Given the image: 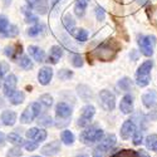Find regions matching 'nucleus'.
<instances>
[{"instance_id": "obj_44", "label": "nucleus", "mask_w": 157, "mask_h": 157, "mask_svg": "<svg viewBox=\"0 0 157 157\" xmlns=\"http://www.w3.org/2000/svg\"><path fill=\"white\" fill-rule=\"evenodd\" d=\"M21 156V150H20V147H14V148H11V150H9V152H8V155H6V157H20Z\"/></svg>"}, {"instance_id": "obj_43", "label": "nucleus", "mask_w": 157, "mask_h": 157, "mask_svg": "<svg viewBox=\"0 0 157 157\" xmlns=\"http://www.w3.org/2000/svg\"><path fill=\"white\" fill-rule=\"evenodd\" d=\"M38 146H39V143L38 142H34V141H28V142H25L24 143V147H25V150L27 151H35L36 148H38Z\"/></svg>"}, {"instance_id": "obj_31", "label": "nucleus", "mask_w": 157, "mask_h": 157, "mask_svg": "<svg viewBox=\"0 0 157 157\" xmlns=\"http://www.w3.org/2000/svg\"><path fill=\"white\" fill-rule=\"evenodd\" d=\"M19 67L24 71H29L33 68V62L30 60V58L28 56H21L19 59Z\"/></svg>"}, {"instance_id": "obj_19", "label": "nucleus", "mask_w": 157, "mask_h": 157, "mask_svg": "<svg viewBox=\"0 0 157 157\" xmlns=\"http://www.w3.org/2000/svg\"><path fill=\"white\" fill-rule=\"evenodd\" d=\"M156 101H157V93L153 89L148 90V92H146L142 96V103L146 108H152L156 104Z\"/></svg>"}, {"instance_id": "obj_23", "label": "nucleus", "mask_w": 157, "mask_h": 157, "mask_svg": "<svg viewBox=\"0 0 157 157\" xmlns=\"http://www.w3.org/2000/svg\"><path fill=\"white\" fill-rule=\"evenodd\" d=\"M77 93L83 101H89V98H92V90L89 89V87L84 86V84H79L77 87Z\"/></svg>"}, {"instance_id": "obj_53", "label": "nucleus", "mask_w": 157, "mask_h": 157, "mask_svg": "<svg viewBox=\"0 0 157 157\" xmlns=\"http://www.w3.org/2000/svg\"><path fill=\"white\" fill-rule=\"evenodd\" d=\"M4 106V101H3V98H0V107H3Z\"/></svg>"}, {"instance_id": "obj_11", "label": "nucleus", "mask_w": 157, "mask_h": 157, "mask_svg": "<svg viewBox=\"0 0 157 157\" xmlns=\"http://www.w3.org/2000/svg\"><path fill=\"white\" fill-rule=\"evenodd\" d=\"M25 136H27V138L30 140V141L40 143V142L45 141V138H47L48 135H47V131L40 129V128H38V127H33V128H29L27 132H25Z\"/></svg>"}, {"instance_id": "obj_28", "label": "nucleus", "mask_w": 157, "mask_h": 157, "mask_svg": "<svg viewBox=\"0 0 157 157\" xmlns=\"http://www.w3.org/2000/svg\"><path fill=\"white\" fill-rule=\"evenodd\" d=\"M8 141H9L10 143H13L14 146H17V147H20V146L24 145L23 137H21L18 132H11V133H9V135H8Z\"/></svg>"}, {"instance_id": "obj_22", "label": "nucleus", "mask_w": 157, "mask_h": 157, "mask_svg": "<svg viewBox=\"0 0 157 157\" xmlns=\"http://www.w3.org/2000/svg\"><path fill=\"white\" fill-rule=\"evenodd\" d=\"M152 67H153V60H145L138 67L136 75H151Z\"/></svg>"}, {"instance_id": "obj_50", "label": "nucleus", "mask_w": 157, "mask_h": 157, "mask_svg": "<svg viewBox=\"0 0 157 157\" xmlns=\"http://www.w3.org/2000/svg\"><path fill=\"white\" fill-rule=\"evenodd\" d=\"M153 14H155V15H153L155 20L157 21V6H155V8H153Z\"/></svg>"}, {"instance_id": "obj_40", "label": "nucleus", "mask_w": 157, "mask_h": 157, "mask_svg": "<svg viewBox=\"0 0 157 157\" xmlns=\"http://www.w3.org/2000/svg\"><path fill=\"white\" fill-rule=\"evenodd\" d=\"M151 81V75H136V84L138 87H146Z\"/></svg>"}, {"instance_id": "obj_9", "label": "nucleus", "mask_w": 157, "mask_h": 157, "mask_svg": "<svg viewBox=\"0 0 157 157\" xmlns=\"http://www.w3.org/2000/svg\"><path fill=\"white\" fill-rule=\"evenodd\" d=\"M17 84H18V78L14 73H10L5 77L4 84H3V92L5 97H10L13 93L17 90Z\"/></svg>"}, {"instance_id": "obj_10", "label": "nucleus", "mask_w": 157, "mask_h": 157, "mask_svg": "<svg viewBox=\"0 0 157 157\" xmlns=\"http://www.w3.org/2000/svg\"><path fill=\"white\" fill-rule=\"evenodd\" d=\"M4 54L10 59V60H18L23 56V45L20 43H15L5 47Z\"/></svg>"}, {"instance_id": "obj_47", "label": "nucleus", "mask_w": 157, "mask_h": 157, "mask_svg": "<svg viewBox=\"0 0 157 157\" xmlns=\"http://www.w3.org/2000/svg\"><path fill=\"white\" fill-rule=\"evenodd\" d=\"M129 57H131V59L132 60H137L138 59V52L137 50H131V53H129Z\"/></svg>"}, {"instance_id": "obj_46", "label": "nucleus", "mask_w": 157, "mask_h": 157, "mask_svg": "<svg viewBox=\"0 0 157 157\" xmlns=\"http://www.w3.org/2000/svg\"><path fill=\"white\" fill-rule=\"evenodd\" d=\"M8 71H9V65L5 62H0V81L4 78V75Z\"/></svg>"}, {"instance_id": "obj_51", "label": "nucleus", "mask_w": 157, "mask_h": 157, "mask_svg": "<svg viewBox=\"0 0 157 157\" xmlns=\"http://www.w3.org/2000/svg\"><path fill=\"white\" fill-rule=\"evenodd\" d=\"M75 157H89V156H88L87 153H78Z\"/></svg>"}, {"instance_id": "obj_20", "label": "nucleus", "mask_w": 157, "mask_h": 157, "mask_svg": "<svg viewBox=\"0 0 157 157\" xmlns=\"http://www.w3.org/2000/svg\"><path fill=\"white\" fill-rule=\"evenodd\" d=\"M17 113L14 111H10V109H5L2 112V122L3 124L10 127V126H14L17 122Z\"/></svg>"}, {"instance_id": "obj_49", "label": "nucleus", "mask_w": 157, "mask_h": 157, "mask_svg": "<svg viewBox=\"0 0 157 157\" xmlns=\"http://www.w3.org/2000/svg\"><path fill=\"white\" fill-rule=\"evenodd\" d=\"M4 140H5V136L3 132H0V145H3L4 143Z\"/></svg>"}, {"instance_id": "obj_39", "label": "nucleus", "mask_w": 157, "mask_h": 157, "mask_svg": "<svg viewBox=\"0 0 157 157\" xmlns=\"http://www.w3.org/2000/svg\"><path fill=\"white\" fill-rule=\"evenodd\" d=\"M9 20L5 15H0V35L4 36L6 33V29L9 28Z\"/></svg>"}, {"instance_id": "obj_7", "label": "nucleus", "mask_w": 157, "mask_h": 157, "mask_svg": "<svg viewBox=\"0 0 157 157\" xmlns=\"http://www.w3.org/2000/svg\"><path fill=\"white\" fill-rule=\"evenodd\" d=\"M99 103L104 111L111 112L116 107V96L107 89H103L99 92Z\"/></svg>"}, {"instance_id": "obj_45", "label": "nucleus", "mask_w": 157, "mask_h": 157, "mask_svg": "<svg viewBox=\"0 0 157 157\" xmlns=\"http://www.w3.org/2000/svg\"><path fill=\"white\" fill-rule=\"evenodd\" d=\"M96 18H97V20H99V21L104 20V18H106V13H104L103 8H101V6H97V8H96Z\"/></svg>"}, {"instance_id": "obj_55", "label": "nucleus", "mask_w": 157, "mask_h": 157, "mask_svg": "<svg viewBox=\"0 0 157 157\" xmlns=\"http://www.w3.org/2000/svg\"><path fill=\"white\" fill-rule=\"evenodd\" d=\"M33 157H40V156H33Z\"/></svg>"}, {"instance_id": "obj_26", "label": "nucleus", "mask_w": 157, "mask_h": 157, "mask_svg": "<svg viewBox=\"0 0 157 157\" xmlns=\"http://www.w3.org/2000/svg\"><path fill=\"white\" fill-rule=\"evenodd\" d=\"M25 99V94L24 92H21V90H15L14 93H13L10 97H9V101L11 104H14V106H18V104H21Z\"/></svg>"}, {"instance_id": "obj_54", "label": "nucleus", "mask_w": 157, "mask_h": 157, "mask_svg": "<svg viewBox=\"0 0 157 157\" xmlns=\"http://www.w3.org/2000/svg\"><path fill=\"white\" fill-rule=\"evenodd\" d=\"M53 2H54V4H56V3H59L60 0H53Z\"/></svg>"}, {"instance_id": "obj_3", "label": "nucleus", "mask_w": 157, "mask_h": 157, "mask_svg": "<svg viewBox=\"0 0 157 157\" xmlns=\"http://www.w3.org/2000/svg\"><path fill=\"white\" fill-rule=\"evenodd\" d=\"M103 136H104V132L102 128L92 126V127H88L84 131H82V133L79 135V140L84 145H92V143L99 142L103 138Z\"/></svg>"}, {"instance_id": "obj_8", "label": "nucleus", "mask_w": 157, "mask_h": 157, "mask_svg": "<svg viewBox=\"0 0 157 157\" xmlns=\"http://www.w3.org/2000/svg\"><path fill=\"white\" fill-rule=\"evenodd\" d=\"M94 114H96L94 106H92V104H87L86 107H83L82 114L79 116V118H78L77 124L79 126V127H87V126H89L90 124V121L93 120Z\"/></svg>"}, {"instance_id": "obj_5", "label": "nucleus", "mask_w": 157, "mask_h": 157, "mask_svg": "<svg viewBox=\"0 0 157 157\" xmlns=\"http://www.w3.org/2000/svg\"><path fill=\"white\" fill-rule=\"evenodd\" d=\"M40 112H42V104L39 102H33L21 113L20 122L24 123V124L30 123V122H33L35 118H38V117L40 116Z\"/></svg>"}, {"instance_id": "obj_1", "label": "nucleus", "mask_w": 157, "mask_h": 157, "mask_svg": "<svg viewBox=\"0 0 157 157\" xmlns=\"http://www.w3.org/2000/svg\"><path fill=\"white\" fill-rule=\"evenodd\" d=\"M120 48H121L120 44L116 40H109V42H106V43H102L99 47H97L92 52V56L94 58H97L98 60L109 62V60L116 58L117 52H118Z\"/></svg>"}, {"instance_id": "obj_12", "label": "nucleus", "mask_w": 157, "mask_h": 157, "mask_svg": "<svg viewBox=\"0 0 157 157\" xmlns=\"http://www.w3.org/2000/svg\"><path fill=\"white\" fill-rule=\"evenodd\" d=\"M25 2H27L28 6L32 10L36 11L38 14L44 15V14H47V13H48V9H49L48 0H25Z\"/></svg>"}, {"instance_id": "obj_36", "label": "nucleus", "mask_w": 157, "mask_h": 157, "mask_svg": "<svg viewBox=\"0 0 157 157\" xmlns=\"http://www.w3.org/2000/svg\"><path fill=\"white\" fill-rule=\"evenodd\" d=\"M111 157H138L137 151L135 150H121L118 152L113 153Z\"/></svg>"}, {"instance_id": "obj_48", "label": "nucleus", "mask_w": 157, "mask_h": 157, "mask_svg": "<svg viewBox=\"0 0 157 157\" xmlns=\"http://www.w3.org/2000/svg\"><path fill=\"white\" fill-rule=\"evenodd\" d=\"M137 155H138V157H150V155L147 153V151H145V150H138L137 151Z\"/></svg>"}, {"instance_id": "obj_29", "label": "nucleus", "mask_w": 157, "mask_h": 157, "mask_svg": "<svg viewBox=\"0 0 157 157\" xmlns=\"http://www.w3.org/2000/svg\"><path fill=\"white\" fill-rule=\"evenodd\" d=\"M60 138H62V142L67 146H71L74 143V135H73V132H71L68 129H64L60 133Z\"/></svg>"}, {"instance_id": "obj_17", "label": "nucleus", "mask_w": 157, "mask_h": 157, "mask_svg": "<svg viewBox=\"0 0 157 157\" xmlns=\"http://www.w3.org/2000/svg\"><path fill=\"white\" fill-rule=\"evenodd\" d=\"M28 52H29L30 57H32L35 62H39V63L45 62V52H44L42 48H39V47H36V45H29Z\"/></svg>"}, {"instance_id": "obj_13", "label": "nucleus", "mask_w": 157, "mask_h": 157, "mask_svg": "<svg viewBox=\"0 0 157 157\" xmlns=\"http://www.w3.org/2000/svg\"><path fill=\"white\" fill-rule=\"evenodd\" d=\"M60 151V141H52L40 148V153L48 157H53Z\"/></svg>"}, {"instance_id": "obj_41", "label": "nucleus", "mask_w": 157, "mask_h": 157, "mask_svg": "<svg viewBox=\"0 0 157 157\" xmlns=\"http://www.w3.org/2000/svg\"><path fill=\"white\" fill-rule=\"evenodd\" d=\"M18 34H19V28L17 27V25H14V24H10L9 28L6 29V33H5L4 36H6V38H15Z\"/></svg>"}, {"instance_id": "obj_6", "label": "nucleus", "mask_w": 157, "mask_h": 157, "mask_svg": "<svg viewBox=\"0 0 157 157\" xmlns=\"http://www.w3.org/2000/svg\"><path fill=\"white\" fill-rule=\"evenodd\" d=\"M155 45H156V38L153 35L138 36V47H140L141 53L145 57H152Z\"/></svg>"}, {"instance_id": "obj_37", "label": "nucleus", "mask_w": 157, "mask_h": 157, "mask_svg": "<svg viewBox=\"0 0 157 157\" xmlns=\"http://www.w3.org/2000/svg\"><path fill=\"white\" fill-rule=\"evenodd\" d=\"M39 103L43 104L45 108H50L52 104H53V97H52L50 94H48V93L42 94L40 97H39Z\"/></svg>"}, {"instance_id": "obj_42", "label": "nucleus", "mask_w": 157, "mask_h": 157, "mask_svg": "<svg viewBox=\"0 0 157 157\" xmlns=\"http://www.w3.org/2000/svg\"><path fill=\"white\" fill-rule=\"evenodd\" d=\"M132 140H133V145H136V146H140L141 143L143 142V133H142L141 129H136L135 131Z\"/></svg>"}, {"instance_id": "obj_18", "label": "nucleus", "mask_w": 157, "mask_h": 157, "mask_svg": "<svg viewBox=\"0 0 157 157\" xmlns=\"http://www.w3.org/2000/svg\"><path fill=\"white\" fill-rule=\"evenodd\" d=\"M63 57V48L60 45H53L50 48V53H49V57L45 62L48 63H52V64H57L58 60Z\"/></svg>"}, {"instance_id": "obj_14", "label": "nucleus", "mask_w": 157, "mask_h": 157, "mask_svg": "<svg viewBox=\"0 0 157 157\" xmlns=\"http://www.w3.org/2000/svg\"><path fill=\"white\" fill-rule=\"evenodd\" d=\"M53 78V69L48 65L45 67H42L38 72V82L40 83L42 86H48Z\"/></svg>"}, {"instance_id": "obj_4", "label": "nucleus", "mask_w": 157, "mask_h": 157, "mask_svg": "<svg viewBox=\"0 0 157 157\" xmlns=\"http://www.w3.org/2000/svg\"><path fill=\"white\" fill-rule=\"evenodd\" d=\"M116 142H117V138L114 135H107L104 138L101 140L99 145L93 150L92 157H104V155L114 147Z\"/></svg>"}, {"instance_id": "obj_52", "label": "nucleus", "mask_w": 157, "mask_h": 157, "mask_svg": "<svg viewBox=\"0 0 157 157\" xmlns=\"http://www.w3.org/2000/svg\"><path fill=\"white\" fill-rule=\"evenodd\" d=\"M10 3H11V0H4V4H5V6H8Z\"/></svg>"}, {"instance_id": "obj_38", "label": "nucleus", "mask_w": 157, "mask_h": 157, "mask_svg": "<svg viewBox=\"0 0 157 157\" xmlns=\"http://www.w3.org/2000/svg\"><path fill=\"white\" fill-rule=\"evenodd\" d=\"M57 77H58V79H60V81H68V79H71V78L73 77V71L60 69V71H58Z\"/></svg>"}, {"instance_id": "obj_15", "label": "nucleus", "mask_w": 157, "mask_h": 157, "mask_svg": "<svg viewBox=\"0 0 157 157\" xmlns=\"http://www.w3.org/2000/svg\"><path fill=\"white\" fill-rule=\"evenodd\" d=\"M135 131H136V124L132 120H127L123 122L122 127H121V131H120V133H121V137L123 140H128L131 138V136H133L135 133Z\"/></svg>"}, {"instance_id": "obj_16", "label": "nucleus", "mask_w": 157, "mask_h": 157, "mask_svg": "<svg viewBox=\"0 0 157 157\" xmlns=\"http://www.w3.org/2000/svg\"><path fill=\"white\" fill-rule=\"evenodd\" d=\"M120 109L124 114H129L133 111V97L131 94H124L120 103Z\"/></svg>"}, {"instance_id": "obj_35", "label": "nucleus", "mask_w": 157, "mask_h": 157, "mask_svg": "<svg viewBox=\"0 0 157 157\" xmlns=\"http://www.w3.org/2000/svg\"><path fill=\"white\" fill-rule=\"evenodd\" d=\"M38 123L40 124V126H43V127H50V126H53L54 121H53V118H52L50 116L42 114V116L38 117Z\"/></svg>"}, {"instance_id": "obj_32", "label": "nucleus", "mask_w": 157, "mask_h": 157, "mask_svg": "<svg viewBox=\"0 0 157 157\" xmlns=\"http://www.w3.org/2000/svg\"><path fill=\"white\" fill-rule=\"evenodd\" d=\"M146 142V146L148 150L153 151V152H157V135H150L146 137L145 140Z\"/></svg>"}, {"instance_id": "obj_21", "label": "nucleus", "mask_w": 157, "mask_h": 157, "mask_svg": "<svg viewBox=\"0 0 157 157\" xmlns=\"http://www.w3.org/2000/svg\"><path fill=\"white\" fill-rule=\"evenodd\" d=\"M89 3V0H77L74 4V14L78 18H83L86 14V9Z\"/></svg>"}, {"instance_id": "obj_27", "label": "nucleus", "mask_w": 157, "mask_h": 157, "mask_svg": "<svg viewBox=\"0 0 157 157\" xmlns=\"http://www.w3.org/2000/svg\"><path fill=\"white\" fill-rule=\"evenodd\" d=\"M44 29H45V25H44V24L36 23V24H34L33 27H30V28L27 30V34H28L29 36H38L39 34L43 33Z\"/></svg>"}, {"instance_id": "obj_34", "label": "nucleus", "mask_w": 157, "mask_h": 157, "mask_svg": "<svg viewBox=\"0 0 157 157\" xmlns=\"http://www.w3.org/2000/svg\"><path fill=\"white\" fill-rule=\"evenodd\" d=\"M69 60H71L72 65H73V67H75V68H81L82 65H83V63H84L83 57L81 54H78V53H73L69 57Z\"/></svg>"}, {"instance_id": "obj_25", "label": "nucleus", "mask_w": 157, "mask_h": 157, "mask_svg": "<svg viewBox=\"0 0 157 157\" xmlns=\"http://www.w3.org/2000/svg\"><path fill=\"white\" fill-rule=\"evenodd\" d=\"M71 34L73 35V38L78 42H86L88 39V32L86 29H82V28H78V29H73L71 32Z\"/></svg>"}, {"instance_id": "obj_2", "label": "nucleus", "mask_w": 157, "mask_h": 157, "mask_svg": "<svg viewBox=\"0 0 157 157\" xmlns=\"http://www.w3.org/2000/svg\"><path fill=\"white\" fill-rule=\"evenodd\" d=\"M72 107L65 102H59L56 106V126L58 128L65 127L69 124L71 118H72Z\"/></svg>"}, {"instance_id": "obj_24", "label": "nucleus", "mask_w": 157, "mask_h": 157, "mask_svg": "<svg viewBox=\"0 0 157 157\" xmlns=\"http://www.w3.org/2000/svg\"><path fill=\"white\" fill-rule=\"evenodd\" d=\"M62 24H63V27L65 30H68L69 33L75 28V20L74 18L71 15V14H65L62 19Z\"/></svg>"}, {"instance_id": "obj_33", "label": "nucleus", "mask_w": 157, "mask_h": 157, "mask_svg": "<svg viewBox=\"0 0 157 157\" xmlns=\"http://www.w3.org/2000/svg\"><path fill=\"white\" fill-rule=\"evenodd\" d=\"M118 88L121 90H124V92H128V90H131V88H132V82H131V79L128 77H123L122 79L118 81Z\"/></svg>"}, {"instance_id": "obj_30", "label": "nucleus", "mask_w": 157, "mask_h": 157, "mask_svg": "<svg viewBox=\"0 0 157 157\" xmlns=\"http://www.w3.org/2000/svg\"><path fill=\"white\" fill-rule=\"evenodd\" d=\"M21 10H23V14L25 15V21H27V23H32V24H36L38 23V17L33 14L32 9L29 6L28 8L24 6Z\"/></svg>"}]
</instances>
